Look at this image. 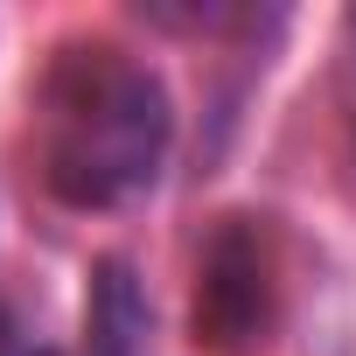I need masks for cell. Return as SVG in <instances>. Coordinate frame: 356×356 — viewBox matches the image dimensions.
Wrapping results in <instances>:
<instances>
[{"mask_svg": "<svg viewBox=\"0 0 356 356\" xmlns=\"http://www.w3.org/2000/svg\"><path fill=\"white\" fill-rule=\"evenodd\" d=\"M175 98L154 63L119 42H63L35 91V161L56 203L119 210L161 182Z\"/></svg>", "mask_w": 356, "mask_h": 356, "instance_id": "obj_1", "label": "cell"}, {"mask_svg": "<svg viewBox=\"0 0 356 356\" xmlns=\"http://www.w3.org/2000/svg\"><path fill=\"white\" fill-rule=\"evenodd\" d=\"M273 321V252L252 217H224V231L203 245L196 266V342L203 349H245Z\"/></svg>", "mask_w": 356, "mask_h": 356, "instance_id": "obj_2", "label": "cell"}, {"mask_svg": "<svg viewBox=\"0 0 356 356\" xmlns=\"http://www.w3.org/2000/svg\"><path fill=\"white\" fill-rule=\"evenodd\" d=\"M84 356H147V293L126 259L91 266L84 293Z\"/></svg>", "mask_w": 356, "mask_h": 356, "instance_id": "obj_3", "label": "cell"}]
</instances>
